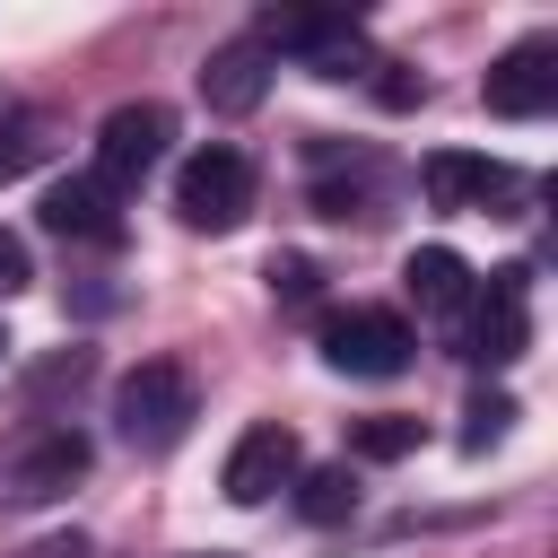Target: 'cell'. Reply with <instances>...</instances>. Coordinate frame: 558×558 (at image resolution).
I'll return each instance as SVG.
<instances>
[{"mask_svg": "<svg viewBox=\"0 0 558 558\" xmlns=\"http://www.w3.org/2000/svg\"><path fill=\"white\" fill-rule=\"evenodd\" d=\"M192 418H201V392H192V375L174 357H140L113 384V427H122L131 453H174L192 436Z\"/></svg>", "mask_w": 558, "mask_h": 558, "instance_id": "obj_1", "label": "cell"}, {"mask_svg": "<svg viewBox=\"0 0 558 558\" xmlns=\"http://www.w3.org/2000/svg\"><path fill=\"white\" fill-rule=\"evenodd\" d=\"M87 436L78 427H26L9 453H0V506H52L87 480Z\"/></svg>", "mask_w": 558, "mask_h": 558, "instance_id": "obj_2", "label": "cell"}, {"mask_svg": "<svg viewBox=\"0 0 558 558\" xmlns=\"http://www.w3.org/2000/svg\"><path fill=\"white\" fill-rule=\"evenodd\" d=\"M174 209H183V227H201V235L244 227V209H253V166H244L235 148H192V157L174 166Z\"/></svg>", "mask_w": 558, "mask_h": 558, "instance_id": "obj_3", "label": "cell"}, {"mask_svg": "<svg viewBox=\"0 0 558 558\" xmlns=\"http://www.w3.org/2000/svg\"><path fill=\"white\" fill-rule=\"evenodd\" d=\"M532 349V270H488V288L471 296V323H462V357L480 366H514Z\"/></svg>", "mask_w": 558, "mask_h": 558, "instance_id": "obj_4", "label": "cell"}, {"mask_svg": "<svg viewBox=\"0 0 558 558\" xmlns=\"http://www.w3.org/2000/svg\"><path fill=\"white\" fill-rule=\"evenodd\" d=\"M410 323L392 314V305H349V314H331L323 323V357L340 366V375H401L410 366Z\"/></svg>", "mask_w": 558, "mask_h": 558, "instance_id": "obj_5", "label": "cell"}, {"mask_svg": "<svg viewBox=\"0 0 558 558\" xmlns=\"http://www.w3.org/2000/svg\"><path fill=\"white\" fill-rule=\"evenodd\" d=\"M480 105H488V113H506V122L549 113V105H558V44H549V35L506 44V52L488 61V78H480Z\"/></svg>", "mask_w": 558, "mask_h": 558, "instance_id": "obj_6", "label": "cell"}, {"mask_svg": "<svg viewBox=\"0 0 558 558\" xmlns=\"http://www.w3.org/2000/svg\"><path fill=\"white\" fill-rule=\"evenodd\" d=\"M296 471H305V453H296V427L262 418V427H244V436H235V453H227L218 488H227V506H270L279 488H296Z\"/></svg>", "mask_w": 558, "mask_h": 558, "instance_id": "obj_7", "label": "cell"}, {"mask_svg": "<svg viewBox=\"0 0 558 558\" xmlns=\"http://www.w3.org/2000/svg\"><path fill=\"white\" fill-rule=\"evenodd\" d=\"M166 140H174V113H166V105H113L105 131H96V183H105V192H131V183L166 157Z\"/></svg>", "mask_w": 558, "mask_h": 558, "instance_id": "obj_8", "label": "cell"}, {"mask_svg": "<svg viewBox=\"0 0 558 558\" xmlns=\"http://www.w3.org/2000/svg\"><path fill=\"white\" fill-rule=\"evenodd\" d=\"M418 183H427L436 209H497V201L514 192V166H506V157H480V148H436V157L418 166Z\"/></svg>", "mask_w": 558, "mask_h": 558, "instance_id": "obj_9", "label": "cell"}, {"mask_svg": "<svg viewBox=\"0 0 558 558\" xmlns=\"http://www.w3.org/2000/svg\"><path fill=\"white\" fill-rule=\"evenodd\" d=\"M44 227L70 235V244H122V209H113V192L96 174H61L44 192Z\"/></svg>", "mask_w": 558, "mask_h": 558, "instance_id": "obj_10", "label": "cell"}, {"mask_svg": "<svg viewBox=\"0 0 558 558\" xmlns=\"http://www.w3.org/2000/svg\"><path fill=\"white\" fill-rule=\"evenodd\" d=\"M201 96H209V113H253V105L270 96V52H262L253 35L218 44V52L201 61Z\"/></svg>", "mask_w": 558, "mask_h": 558, "instance_id": "obj_11", "label": "cell"}, {"mask_svg": "<svg viewBox=\"0 0 558 558\" xmlns=\"http://www.w3.org/2000/svg\"><path fill=\"white\" fill-rule=\"evenodd\" d=\"M401 279H410V296H418L427 314H462V305H471V262H462L453 244H418V253L401 262Z\"/></svg>", "mask_w": 558, "mask_h": 558, "instance_id": "obj_12", "label": "cell"}, {"mask_svg": "<svg viewBox=\"0 0 558 558\" xmlns=\"http://www.w3.org/2000/svg\"><path fill=\"white\" fill-rule=\"evenodd\" d=\"M349 506H357V480H349V462L296 471V514H305V523H340Z\"/></svg>", "mask_w": 558, "mask_h": 558, "instance_id": "obj_13", "label": "cell"}, {"mask_svg": "<svg viewBox=\"0 0 558 558\" xmlns=\"http://www.w3.org/2000/svg\"><path fill=\"white\" fill-rule=\"evenodd\" d=\"M349 453H357V462H401V453H418V418L375 410V418H357V427H349Z\"/></svg>", "mask_w": 558, "mask_h": 558, "instance_id": "obj_14", "label": "cell"}, {"mask_svg": "<svg viewBox=\"0 0 558 558\" xmlns=\"http://www.w3.org/2000/svg\"><path fill=\"white\" fill-rule=\"evenodd\" d=\"M44 148H52V140H44V122H35V113H0V183H9V174H26Z\"/></svg>", "mask_w": 558, "mask_h": 558, "instance_id": "obj_15", "label": "cell"}, {"mask_svg": "<svg viewBox=\"0 0 558 558\" xmlns=\"http://www.w3.org/2000/svg\"><path fill=\"white\" fill-rule=\"evenodd\" d=\"M506 427H514V401H506V392H471V410H462V445L488 453Z\"/></svg>", "mask_w": 558, "mask_h": 558, "instance_id": "obj_16", "label": "cell"}, {"mask_svg": "<svg viewBox=\"0 0 558 558\" xmlns=\"http://www.w3.org/2000/svg\"><path fill=\"white\" fill-rule=\"evenodd\" d=\"M270 296H314V262L305 253H270Z\"/></svg>", "mask_w": 558, "mask_h": 558, "instance_id": "obj_17", "label": "cell"}, {"mask_svg": "<svg viewBox=\"0 0 558 558\" xmlns=\"http://www.w3.org/2000/svg\"><path fill=\"white\" fill-rule=\"evenodd\" d=\"M26 279H35V262H26V235H17V227H0V296H17Z\"/></svg>", "mask_w": 558, "mask_h": 558, "instance_id": "obj_18", "label": "cell"}, {"mask_svg": "<svg viewBox=\"0 0 558 558\" xmlns=\"http://www.w3.org/2000/svg\"><path fill=\"white\" fill-rule=\"evenodd\" d=\"M26 558H87V541H78V532H61V541H35Z\"/></svg>", "mask_w": 558, "mask_h": 558, "instance_id": "obj_19", "label": "cell"}, {"mask_svg": "<svg viewBox=\"0 0 558 558\" xmlns=\"http://www.w3.org/2000/svg\"><path fill=\"white\" fill-rule=\"evenodd\" d=\"M0 357H9V331H0Z\"/></svg>", "mask_w": 558, "mask_h": 558, "instance_id": "obj_20", "label": "cell"}]
</instances>
